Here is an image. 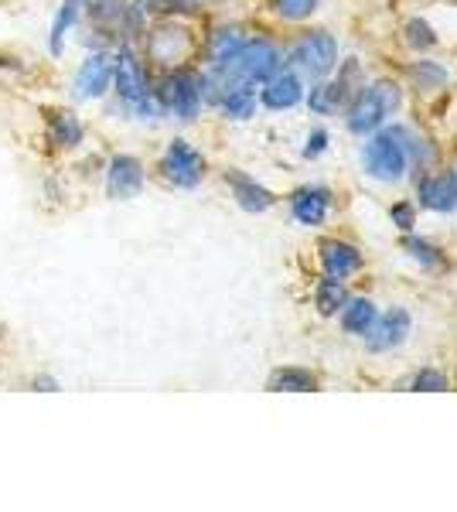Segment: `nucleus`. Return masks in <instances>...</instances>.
<instances>
[{"instance_id":"1","label":"nucleus","mask_w":457,"mask_h":512,"mask_svg":"<svg viewBox=\"0 0 457 512\" xmlns=\"http://www.w3.org/2000/svg\"><path fill=\"white\" fill-rule=\"evenodd\" d=\"M113 93L134 117H161V106L154 99V82L147 76V65L130 41L113 48Z\"/></svg>"},{"instance_id":"2","label":"nucleus","mask_w":457,"mask_h":512,"mask_svg":"<svg viewBox=\"0 0 457 512\" xmlns=\"http://www.w3.org/2000/svg\"><path fill=\"white\" fill-rule=\"evenodd\" d=\"M400 103H403V93L396 82L379 79V82H372V86H362L359 96H355L352 106H348V130H352V134L379 130L382 123L400 110Z\"/></svg>"},{"instance_id":"3","label":"nucleus","mask_w":457,"mask_h":512,"mask_svg":"<svg viewBox=\"0 0 457 512\" xmlns=\"http://www.w3.org/2000/svg\"><path fill=\"white\" fill-rule=\"evenodd\" d=\"M154 99H157V106H161V113H174L178 120H195L205 103L202 76L191 72L188 65L168 69L161 76V82H154Z\"/></svg>"},{"instance_id":"4","label":"nucleus","mask_w":457,"mask_h":512,"mask_svg":"<svg viewBox=\"0 0 457 512\" xmlns=\"http://www.w3.org/2000/svg\"><path fill=\"white\" fill-rule=\"evenodd\" d=\"M406 130L403 127H393V130H382V134H376L365 144V171H369L372 178L379 181H396L403 178L406 171Z\"/></svg>"},{"instance_id":"5","label":"nucleus","mask_w":457,"mask_h":512,"mask_svg":"<svg viewBox=\"0 0 457 512\" xmlns=\"http://www.w3.org/2000/svg\"><path fill=\"white\" fill-rule=\"evenodd\" d=\"M161 178L174 188H198L205 178V158L188 144V140H171L168 151L161 154Z\"/></svg>"},{"instance_id":"6","label":"nucleus","mask_w":457,"mask_h":512,"mask_svg":"<svg viewBox=\"0 0 457 512\" xmlns=\"http://www.w3.org/2000/svg\"><path fill=\"white\" fill-rule=\"evenodd\" d=\"M290 62L301 72H307L311 79H324L338 65V41L331 38L328 31H311V35H304L294 45Z\"/></svg>"},{"instance_id":"7","label":"nucleus","mask_w":457,"mask_h":512,"mask_svg":"<svg viewBox=\"0 0 457 512\" xmlns=\"http://www.w3.org/2000/svg\"><path fill=\"white\" fill-rule=\"evenodd\" d=\"M110 86H113V48L89 52L76 69V79H72V96L89 103V99L110 93Z\"/></svg>"},{"instance_id":"8","label":"nucleus","mask_w":457,"mask_h":512,"mask_svg":"<svg viewBox=\"0 0 457 512\" xmlns=\"http://www.w3.org/2000/svg\"><path fill=\"white\" fill-rule=\"evenodd\" d=\"M106 195L113 202H130L144 192V181H147V171H144V161L134 158V154H113L106 161Z\"/></svg>"},{"instance_id":"9","label":"nucleus","mask_w":457,"mask_h":512,"mask_svg":"<svg viewBox=\"0 0 457 512\" xmlns=\"http://www.w3.org/2000/svg\"><path fill=\"white\" fill-rule=\"evenodd\" d=\"M191 48H195V41H191L188 28H181V24H164V28H154L147 35V55H151V62L164 65V69L185 65Z\"/></svg>"},{"instance_id":"10","label":"nucleus","mask_w":457,"mask_h":512,"mask_svg":"<svg viewBox=\"0 0 457 512\" xmlns=\"http://www.w3.org/2000/svg\"><path fill=\"white\" fill-rule=\"evenodd\" d=\"M365 86L362 76H359V65L348 62L342 69V76L335 82H324V86L311 89V96H307V103H311L314 113H335L338 106H348L355 96H359V89Z\"/></svg>"},{"instance_id":"11","label":"nucleus","mask_w":457,"mask_h":512,"mask_svg":"<svg viewBox=\"0 0 457 512\" xmlns=\"http://www.w3.org/2000/svg\"><path fill=\"white\" fill-rule=\"evenodd\" d=\"M45 134L55 151H76V147H82V140H86V123L72 110L55 106V110H45Z\"/></svg>"},{"instance_id":"12","label":"nucleus","mask_w":457,"mask_h":512,"mask_svg":"<svg viewBox=\"0 0 457 512\" xmlns=\"http://www.w3.org/2000/svg\"><path fill=\"white\" fill-rule=\"evenodd\" d=\"M417 198L430 212H454L457 209V175L440 171V175H423L417 181Z\"/></svg>"},{"instance_id":"13","label":"nucleus","mask_w":457,"mask_h":512,"mask_svg":"<svg viewBox=\"0 0 457 512\" xmlns=\"http://www.w3.org/2000/svg\"><path fill=\"white\" fill-rule=\"evenodd\" d=\"M301 99H304V82L290 69H277L260 89V103L267 106V110H290V106H297Z\"/></svg>"},{"instance_id":"14","label":"nucleus","mask_w":457,"mask_h":512,"mask_svg":"<svg viewBox=\"0 0 457 512\" xmlns=\"http://www.w3.org/2000/svg\"><path fill=\"white\" fill-rule=\"evenodd\" d=\"M406 335H410V311L393 308L376 318V325L369 328L365 342H369L372 352H389V349H396V345H403Z\"/></svg>"},{"instance_id":"15","label":"nucleus","mask_w":457,"mask_h":512,"mask_svg":"<svg viewBox=\"0 0 457 512\" xmlns=\"http://www.w3.org/2000/svg\"><path fill=\"white\" fill-rule=\"evenodd\" d=\"M318 253H321V267L328 277L345 280L362 270V253L355 250L352 243H342V239H321Z\"/></svg>"},{"instance_id":"16","label":"nucleus","mask_w":457,"mask_h":512,"mask_svg":"<svg viewBox=\"0 0 457 512\" xmlns=\"http://www.w3.org/2000/svg\"><path fill=\"white\" fill-rule=\"evenodd\" d=\"M331 209V192L328 188H297L294 195H290V212H294V219L301 222V226H321L324 216H328Z\"/></svg>"},{"instance_id":"17","label":"nucleus","mask_w":457,"mask_h":512,"mask_svg":"<svg viewBox=\"0 0 457 512\" xmlns=\"http://www.w3.org/2000/svg\"><path fill=\"white\" fill-rule=\"evenodd\" d=\"M82 18H86V0H62L55 7V21H52V31H48V52L62 55L65 52V38L79 28Z\"/></svg>"},{"instance_id":"18","label":"nucleus","mask_w":457,"mask_h":512,"mask_svg":"<svg viewBox=\"0 0 457 512\" xmlns=\"http://www.w3.org/2000/svg\"><path fill=\"white\" fill-rule=\"evenodd\" d=\"M226 185L232 188V198H236L239 209L246 212H267L273 205V195L260 185L256 178L243 175V171H226Z\"/></svg>"},{"instance_id":"19","label":"nucleus","mask_w":457,"mask_h":512,"mask_svg":"<svg viewBox=\"0 0 457 512\" xmlns=\"http://www.w3.org/2000/svg\"><path fill=\"white\" fill-rule=\"evenodd\" d=\"M229 120H249L256 110V86L249 82H232V86H222L212 99Z\"/></svg>"},{"instance_id":"20","label":"nucleus","mask_w":457,"mask_h":512,"mask_svg":"<svg viewBox=\"0 0 457 512\" xmlns=\"http://www.w3.org/2000/svg\"><path fill=\"white\" fill-rule=\"evenodd\" d=\"M376 318H379V308L369 301V297H355V301H345V308H342V325H345L348 335L365 338V335H369V328L376 325Z\"/></svg>"},{"instance_id":"21","label":"nucleus","mask_w":457,"mask_h":512,"mask_svg":"<svg viewBox=\"0 0 457 512\" xmlns=\"http://www.w3.org/2000/svg\"><path fill=\"white\" fill-rule=\"evenodd\" d=\"M267 390H273V393H311V390H318V376L307 373V369H297V366H284V369H277V373H270Z\"/></svg>"},{"instance_id":"22","label":"nucleus","mask_w":457,"mask_h":512,"mask_svg":"<svg viewBox=\"0 0 457 512\" xmlns=\"http://www.w3.org/2000/svg\"><path fill=\"white\" fill-rule=\"evenodd\" d=\"M314 301H318L321 315H338L348 301V291L338 277H321L318 280V291H314Z\"/></svg>"},{"instance_id":"23","label":"nucleus","mask_w":457,"mask_h":512,"mask_svg":"<svg viewBox=\"0 0 457 512\" xmlns=\"http://www.w3.org/2000/svg\"><path fill=\"white\" fill-rule=\"evenodd\" d=\"M246 45V35L236 28H222L212 35V45H209V65H219V62H229L239 48Z\"/></svg>"},{"instance_id":"24","label":"nucleus","mask_w":457,"mask_h":512,"mask_svg":"<svg viewBox=\"0 0 457 512\" xmlns=\"http://www.w3.org/2000/svg\"><path fill=\"white\" fill-rule=\"evenodd\" d=\"M403 250L410 253L417 263H423V267H440V263H444V256H440V250H437V246H430L427 239L406 236V239H403Z\"/></svg>"},{"instance_id":"25","label":"nucleus","mask_w":457,"mask_h":512,"mask_svg":"<svg viewBox=\"0 0 457 512\" xmlns=\"http://www.w3.org/2000/svg\"><path fill=\"white\" fill-rule=\"evenodd\" d=\"M318 0H273V11L280 14L284 21H304L314 14Z\"/></svg>"},{"instance_id":"26","label":"nucleus","mask_w":457,"mask_h":512,"mask_svg":"<svg viewBox=\"0 0 457 512\" xmlns=\"http://www.w3.org/2000/svg\"><path fill=\"white\" fill-rule=\"evenodd\" d=\"M406 45H410V48H420V52L434 48V45H437L434 28H430L427 21H417V18H413L410 24H406Z\"/></svg>"},{"instance_id":"27","label":"nucleus","mask_w":457,"mask_h":512,"mask_svg":"<svg viewBox=\"0 0 457 512\" xmlns=\"http://www.w3.org/2000/svg\"><path fill=\"white\" fill-rule=\"evenodd\" d=\"M410 76H413V82H417L420 89H437L440 82L447 79V72L440 69V65H434V62H417L410 69Z\"/></svg>"},{"instance_id":"28","label":"nucleus","mask_w":457,"mask_h":512,"mask_svg":"<svg viewBox=\"0 0 457 512\" xmlns=\"http://www.w3.org/2000/svg\"><path fill=\"white\" fill-rule=\"evenodd\" d=\"M410 390H427V393H440L447 390V379L437 373V369H423L410 379Z\"/></svg>"},{"instance_id":"29","label":"nucleus","mask_w":457,"mask_h":512,"mask_svg":"<svg viewBox=\"0 0 457 512\" xmlns=\"http://www.w3.org/2000/svg\"><path fill=\"white\" fill-rule=\"evenodd\" d=\"M389 219H393V226H400L403 233H410L413 222H417V212H413L410 202H400V205H393V209H389Z\"/></svg>"},{"instance_id":"30","label":"nucleus","mask_w":457,"mask_h":512,"mask_svg":"<svg viewBox=\"0 0 457 512\" xmlns=\"http://www.w3.org/2000/svg\"><path fill=\"white\" fill-rule=\"evenodd\" d=\"M324 147H328V130H314V134L307 137L304 158H318V154H324Z\"/></svg>"},{"instance_id":"31","label":"nucleus","mask_w":457,"mask_h":512,"mask_svg":"<svg viewBox=\"0 0 457 512\" xmlns=\"http://www.w3.org/2000/svg\"><path fill=\"white\" fill-rule=\"evenodd\" d=\"M31 390H38V393H55V390H58V379H55V376H48V373H38V376H31Z\"/></svg>"}]
</instances>
